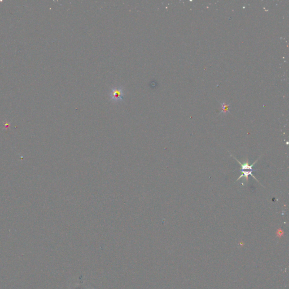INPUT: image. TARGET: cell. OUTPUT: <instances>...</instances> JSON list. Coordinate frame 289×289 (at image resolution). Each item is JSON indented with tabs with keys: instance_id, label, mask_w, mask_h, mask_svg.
<instances>
[{
	"instance_id": "cell-1",
	"label": "cell",
	"mask_w": 289,
	"mask_h": 289,
	"mask_svg": "<svg viewBox=\"0 0 289 289\" xmlns=\"http://www.w3.org/2000/svg\"><path fill=\"white\" fill-rule=\"evenodd\" d=\"M124 91L122 87L119 86L112 89L110 93V99L111 101L114 102H119L123 101Z\"/></svg>"
},
{
	"instance_id": "cell-2",
	"label": "cell",
	"mask_w": 289,
	"mask_h": 289,
	"mask_svg": "<svg viewBox=\"0 0 289 289\" xmlns=\"http://www.w3.org/2000/svg\"><path fill=\"white\" fill-rule=\"evenodd\" d=\"M252 173H253V170H250V171H242V174H241V175L238 177V179L237 180V181H238V180L240 179L242 177H245V180H246V183H247V182H248V176L251 175L255 179L258 181V180L255 178V177L253 175V174H252ZM258 182H259V181H258Z\"/></svg>"
}]
</instances>
